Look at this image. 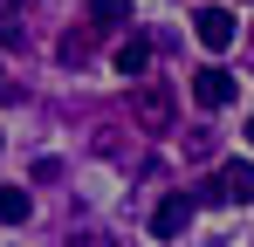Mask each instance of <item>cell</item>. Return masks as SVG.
Instances as JSON below:
<instances>
[{
  "label": "cell",
  "mask_w": 254,
  "mask_h": 247,
  "mask_svg": "<svg viewBox=\"0 0 254 247\" xmlns=\"http://www.w3.org/2000/svg\"><path fill=\"white\" fill-rule=\"evenodd\" d=\"M0 96H7V76H0Z\"/></svg>",
  "instance_id": "7c38bea8"
},
{
  "label": "cell",
  "mask_w": 254,
  "mask_h": 247,
  "mask_svg": "<svg viewBox=\"0 0 254 247\" xmlns=\"http://www.w3.org/2000/svg\"><path fill=\"white\" fill-rule=\"evenodd\" d=\"M144 69H151V35H124L117 41V76L144 82Z\"/></svg>",
  "instance_id": "8992f818"
},
{
  "label": "cell",
  "mask_w": 254,
  "mask_h": 247,
  "mask_svg": "<svg viewBox=\"0 0 254 247\" xmlns=\"http://www.w3.org/2000/svg\"><path fill=\"white\" fill-rule=\"evenodd\" d=\"M213 185H220V199H241V206H254V165H248V158H227Z\"/></svg>",
  "instance_id": "5b68a950"
},
{
  "label": "cell",
  "mask_w": 254,
  "mask_h": 247,
  "mask_svg": "<svg viewBox=\"0 0 254 247\" xmlns=\"http://www.w3.org/2000/svg\"><path fill=\"white\" fill-rule=\"evenodd\" d=\"M130 117L144 124V130H158V137H165L172 124H179V96H172V82H165V76L130 82Z\"/></svg>",
  "instance_id": "6da1fadb"
},
{
  "label": "cell",
  "mask_w": 254,
  "mask_h": 247,
  "mask_svg": "<svg viewBox=\"0 0 254 247\" xmlns=\"http://www.w3.org/2000/svg\"><path fill=\"white\" fill-rule=\"evenodd\" d=\"M28 213H35V199H28L21 185H0V220H7V227H21Z\"/></svg>",
  "instance_id": "52a82bcc"
},
{
  "label": "cell",
  "mask_w": 254,
  "mask_h": 247,
  "mask_svg": "<svg viewBox=\"0 0 254 247\" xmlns=\"http://www.w3.org/2000/svg\"><path fill=\"white\" fill-rule=\"evenodd\" d=\"M89 21L117 28V21H130V0H89Z\"/></svg>",
  "instance_id": "ba28073f"
},
{
  "label": "cell",
  "mask_w": 254,
  "mask_h": 247,
  "mask_svg": "<svg viewBox=\"0 0 254 247\" xmlns=\"http://www.w3.org/2000/svg\"><path fill=\"white\" fill-rule=\"evenodd\" d=\"M192 35H199L206 55H227V48H234V14H227V7H199V14H192Z\"/></svg>",
  "instance_id": "3957f363"
},
{
  "label": "cell",
  "mask_w": 254,
  "mask_h": 247,
  "mask_svg": "<svg viewBox=\"0 0 254 247\" xmlns=\"http://www.w3.org/2000/svg\"><path fill=\"white\" fill-rule=\"evenodd\" d=\"M248 144H254V117H248Z\"/></svg>",
  "instance_id": "8fae6325"
},
{
  "label": "cell",
  "mask_w": 254,
  "mask_h": 247,
  "mask_svg": "<svg viewBox=\"0 0 254 247\" xmlns=\"http://www.w3.org/2000/svg\"><path fill=\"white\" fill-rule=\"evenodd\" d=\"M89 55V35H62V62H83Z\"/></svg>",
  "instance_id": "30bf717a"
},
{
  "label": "cell",
  "mask_w": 254,
  "mask_h": 247,
  "mask_svg": "<svg viewBox=\"0 0 254 247\" xmlns=\"http://www.w3.org/2000/svg\"><path fill=\"white\" fill-rule=\"evenodd\" d=\"M192 96H199V110H227V103H234V96H241V82L227 76V69H220V62H206V69H199V76H192Z\"/></svg>",
  "instance_id": "277c9868"
},
{
  "label": "cell",
  "mask_w": 254,
  "mask_h": 247,
  "mask_svg": "<svg viewBox=\"0 0 254 247\" xmlns=\"http://www.w3.org/2000/svg\"><path fill=\"white\" fill-rule=\"evenodd\" d=\"M69 247H117V234H103V227H76Z\"/></svg>",
  "instance_id": "9c48e42d"
},
{
  "label": "cell",
  "mask_w": 254,
  "mask_h": 247,
  "mask_svg": "<svg viewBox=\"0 0 254 247\" xmlns=\"http://www.w3.org/2000/svg\"><path fill=\"white\" fill-rule=\"evenodd\" d=\"M192 213H199V199H192V192H165V199H158V213H151V234H158V241H179V234L192 227Z\"/></svg>",
  "instance_id": "7a4b0ae2"
}]
</instances>
